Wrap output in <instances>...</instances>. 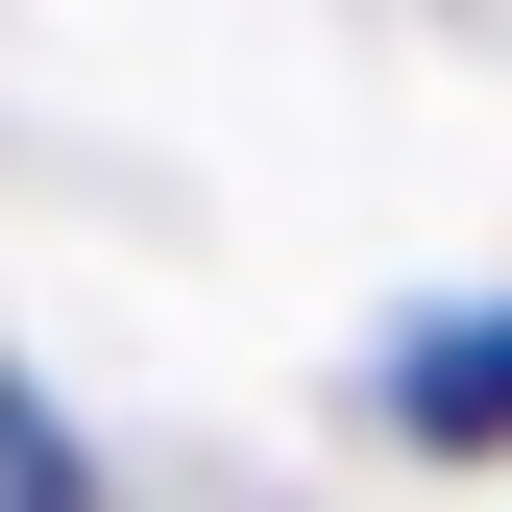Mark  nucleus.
Here are the masks:
<instances>
[{"instance_id":"f257e3e1","label":"nucleus","mask_w":512,"mask_h":512,"mask_svg":"<svg viewBox=\"0 0 512 512\" xmlns=\"http://www.w3.org/2000/svg\"><path fill=\"white\" fill-rule=\"evenodd\" d=\"M391 439H439V464H488V439H512V293L391 342Z\"/></svg>"},{"instance_id":"f03ea898","label":"nucleus","mask_w":512,"mask_h":512,"mask_svg":"<svg viewBox=\"0 0 512 512\" xmlns=\"http://www.w3.org/2000/svg\"><path fill=\"white\" fill-rule=\"evenodd\" d=\"M0 512H74V439H49V391L0 366Z\"/></svg>"}]
</instances>
